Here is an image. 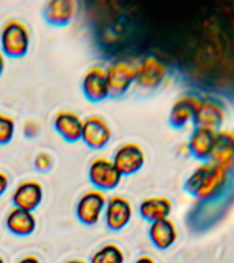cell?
<instances>
[{
    "label": "cell",
    "mask_w": 234,
    "mask_h": 263,
    "mask_svg": "<svg viewBox=\"0 0 234 263\" xmlns=\"http://www.w3.org/2000/svg\"><path fill=\"white\" fill-rule=\"evenodd\" d=\"M229 173L212 160H204L190 173L185 182V189L199 200H209L226 188Z\"/></svg>",
    "instance_id": "6da1fadb"
},
{
    "label": "cell",
    "mask_w": 234,
    "mask_h": 263,
    "mask_svg": "<svg viewBox=\"0 0 234 263\" xmlns=\"http://www.w3.org/2000/svg\"><path fill=\"white\" fill-rule=\"evenodd\" d=\"M2 52L10 58H24L30 47V32L20 20H10L0 32Z\"/></svg>",
    "instance_id": "7a4b0ae2"
},
{
    "label": "cell",
    "mask_w": 234,
    "mask_h": 263,
    "mask_svg": "<svg viewBox=\"0 0 234 263\" xmlns=\"http://www.w3.org/2000/svg\"><path fill=\"white\" fill-rule=\"evenodd\" d=\"M88 174H89L90 182L96 186V189H100V191L115 189L122 180V174L116 168L112 159H108L104 156H98L90 162Z\"/></svg>",
    "instance_id": "3957f363"
},
{
    "label": "cell",
    "mask_w": 234,
    "mask_h": 263,
    "mask_svg": "<svg viewBox=\"0 0 234 263\" xmlns=\"http://www.w3.org/2000/svg\"><path fill=\"white\" fill-rule=\"evenodd\" d=\"M107 204L106 193L100 189H89L78 199L75 214L84 225H94L100 221Z\"/></svg>",
    "instance_id": "277c9868"
},
{
    "label": "cell",
    "mask_w": 234,
    "mask_h": 263,
    "mask_svg": "<svg viewBox=\"0 0 234 263\" xmlns=\"http://www.w3.org/2000/svg\"><path fill=\"white\" fill-rule=\"evenodd\" d=\"M168 76V66L158 57H147L135 66V84L145 89H155Z\"/></svg>",
    "instance_id": "5b68a950"
},
{
    "label": "cell",
    "mask_w": 234,
    "mask_h": 263,
    "mask_svg": "<svg viewBox=\"0 0 234 263\" xmlns=\"http://www.w3.org/2000/svg\"><path fill=\"white\" fill-rule=\"evenodd\" d=\"M107 81L110 96L126 93L135 82V66L127 61H116L107 69Z\"/></svg>",
    "instance_id": "8992f818"
},
{
    "label": "cell",
    "mask_w": 234,
    "mask_h": 263,
    "mask_svg": "<svg viewBox=\"0 0 234 263\" xmlns=\"http://www.w3.org/2000/svg\"><path fill=\"white\" fill-rule=\"evenodd\" d=\"M112 162L122 176H130L143 168L145 152L137 143H125L116 148Z\"/></svg>",
    "instance_id": "52a82bcc"
},
{
    "label": "cell",
    "mask_w": 234,
    "mask_h": 263,
    "mask_svg": "<svg viewBox=\"0 0 234 263\" xmlns=\"http://www.w3.org/2000/svg\"><path fill=\"white\" fill-rule=\"evenodd\" d=\"M133 217V205L130 200L121 195H114L107 199L104 219L111 230H121L130 222Z\"/></svg>",
    "instance_id": "ba28073f"
},
{
    "label": "cell",
    "mask_w": 234,
    "mask_h": 263,
    "mask_svg": "<svg viewBox=\"0 0 234 263\" xmlns=\"http://www.w3.org/2000/svg\"><path fill=\"white\" fill-rule=\"evenodd\" d=\"M111 136H112L111 126L104 118L99 115H92L84 119L81 139L90 148L100 149L106 147L107 143L111 140Z\"/></svg>",
    "instance_id": "9c48e42d"
},
{
    "label": "cell",
    "mask_w": 234,
    "mask_h": 263,
    "mask_svg": "<svg viewBox=\"0 0 234 263\" xmlns=\"http://www.w3.org/2000/svg\"><path fill=\"white\" fill-rule=\"evenodd\" d=\"M226 107L225 104L215 98H201L196 111V126L217 129L225 122Z\"/></svg>",
    "instance_id": "30bf717a"
},
{
    "label": "cell",
    "mask_w": 234,
    "mask_h": 263,
    "mask_svg": "<svg viewBox=\"0 0 234 263\" xmlns=\"http://www.w3.org/2000/svg\"><path fill=\"white\" fill-rule=\"evenodd\" d=\"M43 197H44L43 185L36 180H26L16 185L11 199L14 207L28 210L33 213L41 204Z\"/></svg>",
    "instance_id": "8fae6325"
},
{
    "label": "cell",
    "mask_w": 234,
    "mask_h": 263,
    "mask_svg": "<svg viewBox=\"0 0 234 263\" xmlns=\"http://www.w3.org/2000/svg\"><path fill=\"white\" fill-rule=\"evenodd\" d=\"M82 90L90 102H102L110 96L107 70L103 66L90 67L82 80Z\"/></svg>",
    "instance_id": "7c38bea8"
},
{
    "label": "cell",
    "mask_w": 234,
    "mask_h": 263,
    "mask_svg": "<svg viewBox=\"0 0 234 263\" xmlns=\"http://www.w3.org/2000/svg\"><path fill=\"white\" fill-rule=\"evenodd\" d=\"M217 129L196 126L193 129L192 135H190L188 143H186L189 154H192L197 159L209 160L211 152H212L215 141H217Z\"/></svg>",
    "instance_id": "4fadbf2b"
},
{
    "label": "cell",
    "mask_w": 234,
    "mask_h": 263,
    "mask_svg": "<svg viewBox=\"0 0 234 263\" xmlns=\"http://www.w3.org/2000/svg\"><path fill=\"white\" fill-rule=\"evenodd\" d=\"M200 98L196 95H182L172 103L170 110V123L174 127H185L190 122H194L196 111L199 107Z\"/></svg>",
    "instance_id": "5bb4252c"
},
{
    "label": "cell",
    "mask_w": 234,
    "mask_h": 263,
    "mask_svg": "<svg viewBox=\"0 0 234 263\" xmlns=\"http://www.w3.org/2000/svg\"><path fill=\"white\" fill-rule=\"evenodd\" d=\"M53 126L63 139L74 143L82 137L84 119L74 111L61 110L55 114Z\"/></svg>",
    "instance_id": "9a60e30c"
},
{
    "label": "cell",
    "mask_w": 234,
    "mask_h": 263,
    "mask_svg": "<svg viewBox=\"0 0 234 263\" xmlns=\"http://www.w3.org/2000/svg\"><path fill=\"white\" fill-rule=\"evenodd\" d=\"M209 160L229 172L234 167V132L218 130L217 141Z\"/></svg>",
    "instance_id": "2e32d148"
},
{
    "label": "cell",
    "mask_w": 234,
    "mask_h": 263,
    "mask_svg": "<svg viewBox=\"0 0 234 263\" xmlns=\"http://www.w3.org/2000/svg\"><path fill=\"white\" fill-rule=\"evenodd\" d=\"M148 234L152 244L158 250H168L176 244L178 238V228L171 218H164L160 221L152 222Z\"/></svg>",
    "instance_id": "e0dca14e"
},
{
    "label": "cell",
    "mask_w": 234,
    "mask_h": 263,
    "mask_svg": "<svg viewBox=\"0 0 234 263\" xmlns=\"http://www.w3.org/2000/svg\"><path fill=\"white\" fill-rule=\"evenodd\" d=\"M77 7L78 4L74 0H51L45 6L44 16L48 24L65 26L74 18Z\"/></svg>",
    "instance_id": "ac0fdd59"
},
{
    "label": "cell",
    "mask_w": 234,
    "mask_h": 263,
    "mask_svg": "<svg viewBox=\"0 0 234 263\" xmlns=\"http://www.w3.org/2000/svg\"><path fill=\"white\" fill-rule=\"evenodd\" d=\"M36 217L32 211L12 207L6 215V226L16 236H29L36 230Z\"/></svg>",
    "instance_id": "d6986e66"
},
{
    "label": "cell",
    "mask_w": 234,
    "mask_h": 263,
    "mask_svg": "<svg viewBox=\"0 0 234 263\" xmlns=\"http://www.w3.org/2000/svg\"><path fill=\"white\" fill-rule=\"evenodd\" d=\"M172 201L166 196H149L140 203V214L144 219L152 222L170 218Z\"/></svg>",
    "instance_id": "ffe728a7"
},
{
    "label": "cell",
    "mask_w": 234,
    "mask_h": 263,
    "mask_svg": "<svg viewBox=\"0 0 234 263\" xmlns=\"http://www.w3.org/2000/svg\"><path fill=\"white\" fill-rule=\"evenodd\" d=\"M89 263H125V252L114 242H107L94 251Z\"/></svg>",
    "instance_id": "44dd1931"
},
{
    "label": "cell",
    "mask_w": 234,
    "mask_h": 263,
    "mask_svg": "<svg viewBox=\"0 0 234 263\" xmlns=\"http://www.w3.org/2000/svg\"><path fill=\"white\" fill-rule=\"evenodd\" d=\"M15 133V121L12 117L0 112V145H6Z\"/></svg>",
    "instance_id": "7402d4cb"
},
{
    "label": "cell",
    "mask_w": 234,
    "mask_h": 263,
    "mask_svg": "<svg viewBox=\"0 0 234 263\" xmlns=\"http://www.w3.org/2000/svg\"><path fill=\"white\" fill-rule=\"evenodd\" d=\"M34 166L37 170L40 172H47L51 166H52V158L47 154V152H40L37 154L34 158Z\"/></svg>",
    "instance_id": "603a6c76"
},
{
    "label": "cell",
    "mask_w": 234,
    "mask_h": 263,
    "mask_svg": "<svg viewBox=\"0 0 234 263\" xmlns=\"http://www.w3.org/2000/svg\"><path fill=\"white\" fill-rule=\"evenodd\" d=\"M24 133L26 137H34L38 133V125L34 121H26L24 125Z\"/></svg>",
    "instance_id": "cb8c5ba5"
},
{
    "label": "cell",
    "mask_w": 234,
    "mask_h": 263,
    "mask_svg": "<svg viewBox=\"0 0 234 263\" xmlns=\"http://www.w3.org/2000/svg\"><path fill=\"white\" fill-rule=\"evenodd\" d=\"M8 182H10V180H8L7 174L3 172H0V196L7 191Z\"/></svg>",
    "instance_id": "d4e9b609"
},
{
    "label": "cell",
    "mask_w": 234,
    "mask_h": 263,
    "mask_svg": "<svg viewBox=\"0 0 234 263\" xmlns=\"http://www.w3.org/2000/svg\"><path fill=\"white\" fill-rule=\"evenodd\" d=\"M16 263H41V262L36 255H26V256H24V258H21Z\"/></svg>",
    "instance_id": "484cf974"
},
{
    "label": "cell",
    "mask_w": 234,
    "mask_h": 263,
    "mask_svg": "<svg viewBox=\"0 0 234 263\" xmlns=\"http://www.w3.org/2000/svg\"><path fill=\"white\" fill-rule=\"evenodd\" d=\"M134 263H156V260L149 255H141V256L135 259Z\"/></svg>",
    "instance_id": "4316f807"
},
{
    "label": "cell",
    "mask_w": 234,
    "mask_h": 263,
    "mask_svg": "<svg viewBox=\"0 0 234 263\" xmlns=\"http://www.w3.org/2000/svg\"><path fill=\"white\" fill-rule=\"evenodd\" d=\"M4 66H6V61H4V53L2 52V49H0V77H2V74L4 71Z\"/></svg>",
    "instance_id": "83f0119b"
},
{
    "label": "cell",
    "mask_w": 234,
    "mask_h": 263,
    "mask_svg": "<svg viewBox=\"0 0 234 263\" xmlns=\"http://www.w3.org/2000/svg\"><path fill=\"white\" fill-rule=\"evenodd\" d=\"M65 263H88V262L82 260V259H69V260H66Z\"/></svg>",
    "instance_id": "f1b7e54d"
},
{
    "label": "cell",
    "mask_w": 234,
    "mask_h": 263,
    "mask_svg": "<svg viewBox=\"0 0 234 263\" xmlns=\"http://www.w3.org/2000/svg\"><path fill=\"white\" fill-rule=\"evenodd\" d=\"M0 263H4V259H3V256H0Z\"/></svg>",
    "instance_id": "f546056e"
}]
</instances>
